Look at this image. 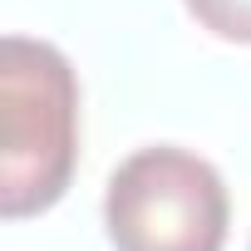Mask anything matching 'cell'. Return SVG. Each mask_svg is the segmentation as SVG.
Masks as SVG:
<instances>
[{
	"instance_id": "cell-1",
	"label": "cell",
	"mask_w": 251,
	"mask_h": 251,
	"mask_svg": "<svg viewBox=\"0 0 251 251\" xmlns=\"http://www.w3.org/2000/svg\"><path fill=\"white\" fill-rule=\"evenodd\" d=\"M79 163V74L50 40H0V217L50 212Z\"/></svg>"
},
{
	"instance_id": "cell-2",
	"label": "cell",
	"mask_w": 251,
	"mask_h": 251,
	"mask_svg": "<svg viewBox=\"0 0 251 251\" xmlns=\"http://www.w3.org/2000/svg\"><path fill=\"white\" fill-rule=\"evenodd\" d=\"M103 231L113 251H222L231 197L202 153L153 143L108 173Z\"/></svg>"
},
{
	"instance_id": "cell-3",
	"label": "cell",
	"mask_w": 251,
	"mask_h": 251,
	"mask_svg": "<svg viewBox=\"0 0 251 251\" xmlns=\"http://www.w3.org/2000/svg\"><path fill=\"white\" fill-rule=\"evenodd\" d=\"M182 5L207 35L226 45H251V0H182Z\"/></svg>"
}]
</instances>
